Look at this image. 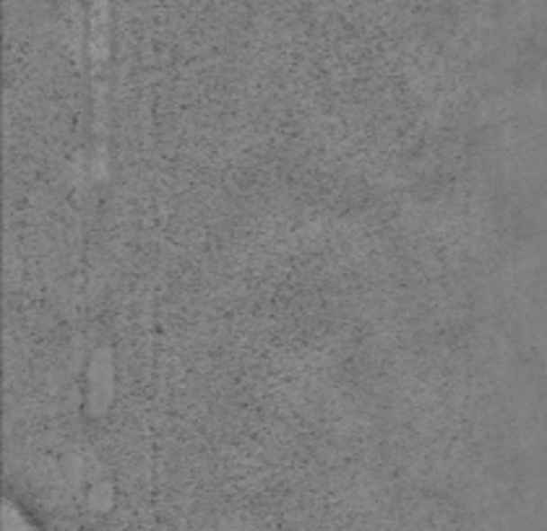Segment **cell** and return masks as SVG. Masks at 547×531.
Segmentation results:
<instances>
[{"label":"cell","mask_w":547,"mask_h":531,"mask_svg":"<svg viewBox=\"0 0 547 531\" xmlns=\"http://www.w3.org/2000/svg\"><path fill=\"white\" fill-rule=\"evenodd\" d=\"M89 380H92V394H89V402H92V409L94 414H102L104 406L110 404V380H112V367H110V357L107 352H100L94 357V365H92V373H89Z\"/></svg>","instance_id":"1"}]
</instances>
